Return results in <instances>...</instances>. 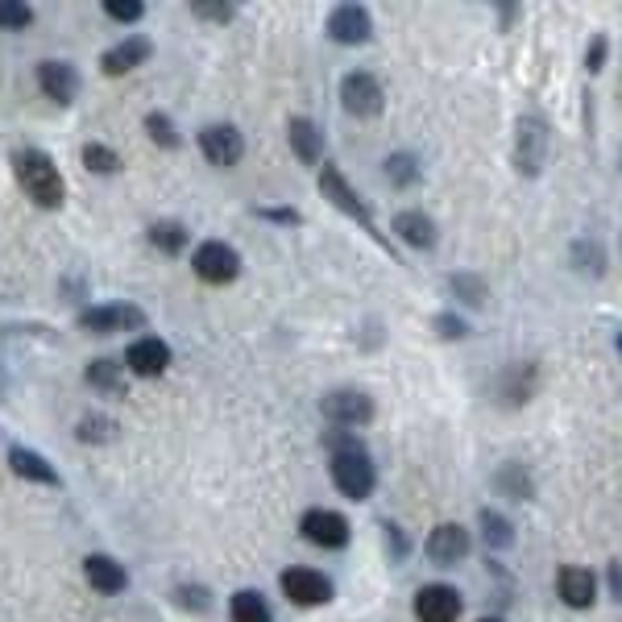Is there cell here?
<instances>
[{
    "mask_svg": "<svg viewBox=\"0 0 622 622\" xmlns=\"http://www.w3.org/2000/svg\"><path fill=\"white\" fill-rule=\"evenodd\" d=\"M145 129H150V138L158 141L162 150H175V145H179V129H175V120H170L166 113L145 116Z\"/></svg>",
    "mask_w": 622,
    "mask_h": 622,
    "instance_id": "obj_31",
    "label": "cell"
},
{
    "mask_svg": "<svg viewBox=\"0 0 622 622\" xmlns=\"http://www.w3.org/2000/svg\"><path fill=\"white\" fill-rule=\"evenodd\" d=\"M170 366V345L162 337H138L134 345L125 348V369L138 378H158Z\"/></svg>",
    "mask_w": 622,
    "mask_h": 622,
    "instance_id": "obj_12",
    "label": "cell"
},
{
    "mask_svg": "<svg viewBox=\"0 0 622 622\" xmlns=\"http://www.w3.org/2000/svg\"><path fill=\"white\" fill-rule=\"evenodd\" d=\"M84 166H88L92 175H113V170H120V158H116V150L92 141V145H84Z\"/></svg>",
    "mask_w": 622,
    "mask_h": 622,
    "instance_id": "obj_28",
    "label": "cell"
},
{
    "mask_svg": "<svg viewBox=\"0 0 622 622\" xmlns=\"http://www.w3.org/2000/svg\"><path fill=\"white\" fill-rule=\"evenodd\" d=\"M104 13L120 25H134L145 17V4H141V0H104Z\"/></svg>",
    "mask_w": 622,
    "mask_h": 622,
    "instance_id": "obj_32",
    "label": "cell"
},
{
    "mask_svg": "<svg viewBox=\"0 0 622 622\" xmlns=\"http://www.w3.org/2000/svg\"><path fill=\"white\" fill-rule=\"evenodd\" d=\"M200 150H204L207 162L232 166V162H241V154H245V141H241V134L232 125H207V129H200Z\"/></svg>",
    "mask_w": 622,
    "mask_h": 622,
    "instance_id": "obj_16",
    "label": "cell"
},
{
    "mask_svg": "<svg viewBox=\"0 0 622 622\" xmlns=\"http://www.w3.org/2000/svg\"><path fill=\"white\" fill-rule=\"evenodd\" d=\"M9 469H13L17 478H25V482H38V485H59V482H63V478H59V469H54L42 453L22 448V444H13V448H9Z\"/></svg>",
    "mask_w": 622,
    "mask_h": 622,
    "instance_id": "obj_20",
    "label": "cell"
},
{
    "mask_svg": "<svg viewBox=\"0 0 622 622\" xmlns=\"http://www.w3.org/2000/svg\"><path fill=\"white\" fill-rule=\"evenodd\" d=\"M282 594L295 606H323L332 601V581L316 569H287L282 573Z\"/></svg>",
    "mask_w": 622,
    "mask_h": 622,
    "instance_id": "obj_11",
    "label": "cell"
},
{
    "mask_svg": "<svg viewBox=\"0 0 622 622\" xmlns=\"http://www.w3.org/2000/svg\"><path fill=\"white\" fill-rule=\"evenodd\" d=\"M150 54H154V42L134 34V38H125V42H116L113 50L100 54V71H104V75H129V71L141 67Z\"/></svg>",
    "mask_w": 622,
    "mask_h": 622,
    "instance_id": "obj_17",
    "label": "cell"
},
{
    "mask_svg": "<svg viewBox=\"0 0 622 622\" xmlns=\"http://www.w3.org/2000/svg\"><path fill=\"white\" fill-rule=\"evenodd\" d=\"M79 323L96 332V337H104V332H134V328H145V312H141L138 303H100V307H88Z\"/></svg>",
    "mask_w": 622,
    "mask_h": 622,
    "instance_id": "obj_7",
    "label": "cell"
},
{
    "mask_svg": "<svg viewBox=\"0 0 622 622\" xmlns=\"http://www.w3.org/2000/svg\"><path fill=\"white\" fill-rule=\"evenodd\" d=\"M341 104H345V113L369 120V116L382 113L386 96H382V84L369 71H348L345 79H341Z\"/></svg>",
    "mask_w": 622,
    "mask_h": 622,
    "instance_id": "obj_6",
    "label": "cell"
},
{
    "mask_svg": "<svg viewBox=\"0 0 622 622\" xmlns=\"http://www.w3.org/2000/svg\"><path fill=\"white\" fill-rule=\"evenodd\" d=\"M13 170H17V183H22V191L38 207H59V204H63L67 187H63V175H59V166L50 162V154H42V150H22V154L13 158Z\"/></svg>",
    "mask_w": 622,
    "mask_h": 622,
    "instance_id": "obj_1",
    "label": "cell"
},
{
    "mask_svg": "<svg viewBox=\"0 0 622 622\" xmlns=\"http://www.w3.org/2000/svg\"><path fill=\"white\" fill-rule=\"evenodd\" d=\"M29 22H34V4H25V0H0V29L17 34V29H29Z\"/></svg>",
    "mask_w": 622,
    "mask_h": 622,
    "instance_id": "obj_27",
    "label": "cell"
},
{
    "mask_svg": "<svg viewBox=\"0 0 622 622\" xmlns=\"http://www.w3.org/2000/svg\"><path fill=\"white\" fill-rule=\"evenodd\" d=\"M38 88L54 100V104H71L75 92H79V75L71 63L63 59H47V63H38Z\"/></svg>",
    "mask_w": 622,
    "mask_h": 622,
    "instance_id": "obj_18",
    "label": "cell"
},
{
    "mask_svg": "<svg viewBox=\"0 0 622 622\" xmlns=\"http://www.w3.org/2000/svg\"><path fill=\"white\" fill-rule=\"evenodd\" d=\"M436 332L444 341H461L469 328H465V320H457V316H436Z\"/></svg>",
    "mask_w": 622,
    "mask_h": 622,
    "instance_id": "obj_35",
    "label": "cell"
},
{
    "mask_svg": "<svg viewBox=\"0 0 622 622\" xmlns=\"http://www.w3.org/2000/svg\"><path fill=\"white\" fill-rule=\"evenodd\" d=\"M303 535L320 548H345L348 544V519L337 515V510H307L303 515Z\"/></svg>",
    "mask_w": 622,
    "mask_h": 622,
    "instance_id": "obj_14",
    "label": "cell"
},
{
    "mask_svg": "<svg viewBox=\"0 0 622 622\" xmlns=\"http://www.w3.org/2000/svg\"><path fill=\"white\" fill-rule=\"evenodd\" d=\"M84 576H88V585H92L96 594H120L125 585H129V573L120 569V560L104 553H92L84 560Z\"/></svg>",
    "mask_w": 622,
    "mask_h": 622,
    "instance_id": "obj_19",
    "label": "cell"
},
{
    "mask_svg": "<svg viewBox=\"0 0 622 622\" xmlns=\"http://www.w3.org/2000/svg\"><path fill=\"white\" fill-rule=\"evenodd\" d=\"M453 291H457L465 303H485V282L473 275H453Z\"/></svg>",
    "mask_w": 622,
    "mask_h": 622,
    "instance_id": "obj_34",
    "label": "cell"
},
{
    "mask_svg": "<svg viewBox=\"0 0 622 622\" xmlns=\"http://www.w3.org/2000/svg\"><path fill=\"white\" fill-rule=\"evenodd\" d=\"M79 432V440H88V444H104V440L116 436V423L113 419H100V415H92V419H84V428H75Z\"/></svg>",
    "mask_w": 622,
    "mask_h": 622,
    "instance_id": "obj_33",
    "label": "cell"
},
{
    "mask_svg": "<svg viewBox=\"0 0 622 622\" xmlns=\"http://www.w3.org/2000/svg\"><path fill=\"white\" fill-rule=\"evenodd\" d=\"M332 482L337 490L361 503L373 494V461L366 457V448H345V453H332Z\"/></svg>",
    "mask_w": 622,
    "mask_h": 622,
    "instance_id": "obj_4",
    "label": "cell"
},
{
    "mask_svg": "<svg viewBox=\"0 0 622 622\" xmlns=\"http://www.w3.org/2000/svg\"><path fill=\"white\" fill-rule=\"evenodd\" d=\"M373 34V22H369V9L366 4H337L328 13V38L341 42V47H361L369 42Z\"/></svg>",
    "mask_w": 622,
    "mask_h": 622,
    "instance_id": "obj_9",
    "label": "cell"
},
{
    "mask_svg": "<svg viewBox=\"0 0 622 622\" xmlns=\"http://www.w3.org/2000/svg\"><path fill=\"white\" fill-rule=\"evenodd\" d=\"M394 232H398V241H407L411 250H432V245H436V225H432V216H423V212H398V216H394Z\"/></svg>",
    "mask_w": 622,
    "mask_h": 622,
    "instance_id": "obj_22",
    "label": "cell"
},
{
    "mask_svg": "<svg viewBox=\"0 0 622 622\" xmlns=\"http://www.w3.org/2000/svg\"><path fill=\"white\" fill-rule=\"evenodd\" d=\"M320 195L332 207H341L345 216H353V220H357V225H361L373 241H382V245H386V237H382V232H378V225H373V212L361 204V195H357V191H353V183L341 175V166H332V162H323V166H320Z\"/></svg>",
    "mask_w": 622,
    "mask_h": 622,
    "instance_id": "obj_2",
    "label": "cell"
},
{
    "mask_svg": "<svg viewBox=\"0 0 622 622\" xmlns=\"http://www.w3.org/2000/svg\"><path fill=\"white\" fill-rule=\"evenodd\" d=\"M229 614L232 622H270V601L262 598L257 589H241V594H232Z\"/></svg>",
    "mask_w": 622,
    "mask_h": 622,
    "instance_id": "obj_24",
    "label": "cell"
},
{
    "mask_svg": "<svg viewBox=\"0 0 622 622\" xmlns=\"http://www.w3.org/2000/svg\"><path fill=\"white\" fill-rule=\"evenodd\" d=\"M619 353H622V328H619Z\"/></svg>",
    "mask_w": 622,
    "mask_h": 622,
    "instance_id": "obj_39",
    "label": "cell"
},
{
    "mask_svg": "<svg viewBox=\"0 0 622 622\" xmlns=\"http://www.w3.org/2000/svg\"><path fill=\"white\" fill-rule=\"evenodd\" d=\"M482 622H503V619H482Z\"/></svg>",
    "mask_w": 622,
    "mask_h": 622,
    "instance_id": "obj_40",
    "label": "cell"
},
{
    "mask_svg": "<svg viewBox=\"0 0 622 622\" xmlns=\"http://www.w3.org/2000/svg\"><path fill=\"white\" fill-rule=\"evenodd\" d=\"M291 150H295V158L307 162V166H316L323 158V134L316 120H307V116H295L291 120Z\"/></svg>",
    "mask_w": 622,
    "mask_h": 622,
    "instance_id": "obj_21",
    "label": "cell"
},
{
    "mask_svg": "<svg viewBox=\"0 0 622 622\" xmlns=\"http://www.w3.org/2000/svg\"><path fill=\"white\" fill-rule=\"evenodd\" d=\"M482 535L490 548H510L515 544V531L498 510H482Z\"/></svg>",
    "mask_w": 622,
    "mask_h": 622,
    "instance_id": "obj_26",
    "label": "cell"
},
{
    "mask_svg": "<svg viewBox=\"0 0 622 622\" xmlns=\"http://www.w3.org/2000/svg\"><path fill=\"white\" fill-rule=\"evenodd\" d=\"M386 179L394 187H411L419 179V158L415 154H391L386 158Z\"/></svg>",
    "mask_w": 622,
    "mask_h": 622,
    "instance_id": "obj_29",
    "label": "cell"
},
{
    "mask_svg": "<svg viewBox=\"0 0 622 622\" xmlns=\"http://www.w3.org/2000/svg\"><path fill=\"white\" fill-rule=\"evenodd\" d=\"M150 245L162 250V254H179L187 245V229L179 220H158V225L150 229Z\"/></svg>",
    "mask_w": 622,
    "mask_h": 622,
    "instance_id": "obj_25",
    "label": "cell"
},
{
    "mask_svg": "<svg viewBox=\"0 0 622 622\" xmlns=\"http://www.w3.org/2000/svg\"><path fill=\"white\" fill-rule=\"evenodd\" d=\"M191 13H195L200 22L229 25L232 17H237V4H229V0H195V4H191Z\"/></svg>",
    "mask_w": 622,
    "mask_h": 622,
    "instance_id": "obj_30",
    "label": "cell"
},
{
    "mask_svg": "<svg viewBox=\"0 0 622 622\" xmlns=\"http://www.w3.org/2000/svg\"><path fill=\"white\" fill-rule=\"evenodd\" d=\"M601 59H606V38H598L589 50V71H601Z\"/></svg>",
    "mask_w": 622,
    "mask_h": 622,
    "instance_id": "obj_37",
    "label": "cell"
},
{
    "mask_svg": "<svg viewBox=\"0 0 622 622\" xmlns=\"http://www.w3.org/2000/svg\"><path fill=\"white\" fill-rule=\"evenodd\" d=\"M548 150H553L548 125L540 116H519V125H515V166H519V175L535 179L548 162Z\"/></svg>",
    "mask_w": 622,
    "mask_h": 622,
    "instance_id": "obj_3",
    "label": "cell"
},
{
    "mask_svg": "<svg viewBox=\"0 0 622 622\" xmlns=\"http://www.w3.org/2000/svg\"><path fill=\"white\" fill-rule=\"evenodd\" d=\"M556 594H560L564 606L585 610V606H594V598H598V576L589 573V569H581V564H564L556 573Z\"/></svg>",
    "mask_w": 622,
    "mask_h": 622,
    "instance_id": "obj_15",
    "label": "cell"
},
{
    "mask_svg": "<svg viewBox=\"0 0 622 622\" xmlns=\"http://www.w3.org/2000/svg\"><path fill=\"white\" fill-rule=\"evenodd\" d=\"M610 589H614V598L622 601V564H619V560L610 564Z\"/></svg>",
    "mask_w": 622,
    "mask_h": 622,
    "instance_id": "obj_38",
    "label": "cell"
},
{
    "mask_svg": "<svg viewBox=\"0 0 622 622\" xmlns=\"http://www.w3.org/2000/svg\"><path fill=\"white\" fill-rule=\"evenodd\" d=\"M191 270H195V278L212 282V287H225V282H232V278L241 275V257L225 241H204L195 250V257H191Z\"/></svg>",
    "mask_w": 622,
    "mask_h": 622,
    "instance_id": "obj_5",
    "label": "cell"
},
{
    "mask_svg": "<svg viewBox=\"0 0 622 622\" xmlns=\"http://www.w3.org/2000/svg\"><path fill=\"white\" fill-rule=\"evenodd\" d=\"M320 411L328 423H337V428H366L369 419H373V403H369V394L361 391H332L323 394Z\"/></svg>",
    "mask_w": 622,
    "mask_h": 622,
    "instance_id": "obj_8",
    "label": "cell"
},
{
    "mask_svg": "<svg viewBox=\"0 0 622 622\" xmlns=\"http://www.w3.org/2000/svg\"><path fill=\"white\" fill-rule=\"evenodd\" d=\"M423 553H428L432 564H457V560L469 556V531H465L461 523H440V528H432V535H428Z\"/></svg>",
    "mask_w": 622,
    "mask_h": 622,
    "instance_id": "obj_13",
    "label": "cell"
},
{
    "mask_svg": "<svg viewBox=\"0 0 622 622\" xmlns=\"http://www.w3.org/2000/svg\"><path fill=\"white\" fill-rule=\"evenodd\" d=\"M415 619L419 622H457L461 619V594L453 585H423L415 594Z\"/></svg>",
    "mask_w": 622,
    "mask_h": 622,
    "instance_id": "obj_10",
    "label": "cell"
},
{
    "mask_svg": "<svg viewBox=\"0 0 622 622\" xmlns=\"http://www.w3.org/2000/svg\"><path fill=\"white\" fill-rule=\"evenodd\" d=\"M88 386L104 394H125L129 386V369L125 361H113V357H96L92 366H88Z\"/></svg>",
    "mask_w": 622,
    "mask_h": 622,
    "instance_id": "obj_23",
    "label": "cell"
},
{
    "mask_svg": "<svg viewBox=\"0 0 622 622\" xmlns=\"http://www.w3.org/2000/svg\"><path fill=\"white\" fill-rule=\"evenodd\" d=\"M257 216L262 220H278V225H300V212H291V207H257Z\"/></svg>",
    "mask_w": 622,
    "mask_h": 622,
    "instance_id": "obj_36",
    "label": "cell"
}]
</instances>
